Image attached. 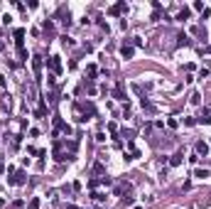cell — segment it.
<instances>
[{
  "mask_svg": "<svg viewBox=\"0 0 211 209\" xmlns=\"http://www.w3.org/2000/svg\"><path fill=\"white\" fill-rule=\"evenodd\" d=\"M177 39H179V44H189V37H187V35H179Z\"/></svg>",
  "mask_w": 211,
  "mask_h": 209,
  "instance_id": "5bb4252c",
  "label": "cell"
},
{
  "mask_svg": "<svg viewBox=\"0 0 211 209\" xmlns=\"http://www.w3.org/2000/svg\"><path fill=\"white\" fill-rule=\"evenodd\" d=\"M17 54H20L22 62H27V49H25V47H17Z\"/></svg>",
  "mask_w": 211,
  "mask_h": 209,
  "instance_id": "8fae6325",
  "label": "cell"
},
{
  "mask_svg": "<svg viewBox=\"0 0 211 209\" xmlns=\"http://www.w3.org/2000/svg\"><path fill=\"white\" fill-rule=\"evenodd\" d=\"M113 99H118V101H125V91H123V86H120V84L113 89Z\"/></svg>",
  "mask_w": 211,
  "mask_h": 209,
  "instance_id": "277c9868",
  "label": "cell"
},
{
  "mask_svg": "<svg viewBox=\"0 0 211 209\" xmlns=\"http://www.w3.org/2000/svg\"><path fill=\"white\" fill-rule=\"evenodd\" d=\"M5 170H7V167H5V160H2V158H0V175L5 172Z\"/></svg>",
  "mask_w": 211,
  "mask_h": 209,
  "instance_id": "2e32d148",
  "label": "cell"
},
{
  "mask_svg": "<svg viewBox=\"0 0 211 209\" xmlns=\"http://www.w3.org/2000/svg\"><path fill=\"white\" fill-rule=\"evenodd\" d=\"M133 209H142V207H133Z\"/></svg>",
  "mask_w": 211,
  "mask_h": 209,
  "instance_id": "ac0fdd59",
  "label": "cell"
},
{
  "mask_svg": "<svg viewBox=\"0 0 211 209\" xmlns=\"http://www.w3.org/2000/svg\"><path fill=\"white\" fill-rule=\"evenodd\" d=\"M32 67H35V71L42 69V62H39V57H35V62H32Z\"/></svg>",
  "mask_w": 211,
  "mask_h": 209,
  "instance_id": "4fadbf2b",
  "label": "cell"
},
{
  "mask_svg": "<svg viewBox=\"0 0 211 209\" xmlns=\"http://www.w3.org/2000/svg\"><path fill=\"white\" fill-rule=\"evenodd\" d=\"M194 175H196V177H201V180H204V177H209V172H206V170H201V167H199V170H194Z\"/></svg>",
  "mask_w": 211,
  "mask_h": 209,
  "instance_id": "7c38bea8",
  "label": "cell"
},
{
  "mask_svg": "<svg viewBox=\"0 0 211 209\" xmlns=\"http://www.w3.org/2000/svg\"><path fill=\"white\" fill-rule=\"evenodd\" d=\"M96 74H98V71H96V67L91 64V67H88V76H91V79H96Z\"/></svg>",
  "mask_w": 211,
  "mask_h": 209,
  "instance_id": "9a60e30c",
  "label": "cell"
},
{
  "mask_svg": "<svg viewBox=\"0 0 211 209\" xmlns=\"http://www.w3.org/2000/svg\"><path fill=\"white\" fill-rule=\"evenodd\" d=\"M123 12H128V5H125V2H115V5L108 7V15H110V17H118V15H123Z\"/></svg>",
  "mask_w": 211,
  "mask_h": 209,
  "instance_id": "6da1fadb",
  "label": "cell"
},
{
  "mask_svg": "<svg viewBox=\"0 0 211 209\" xmlns=\"http://www.w3.org/2000/svg\"><path fill=\"white\" fill-rule=\"evenodd\" d=\"M196 123H204V126H209V123H211V116L206 113V111H204V113L199 116V121H196Z\"/></svg>",
  "mask_w": 211,
  "mask_h": 209,
  "instance_id": "9c48e42d",
  "label": "cell"
},
{
  "mask_svg": "<svg viewBox=\"0 0 211 209\" xmlns=\"http://www.w3.org/2000/svg\"><path fill=\"white\" fill-rule=\"evenodd\" d=\"M64 209H76V207H74V204H64Z\"/></svg>",
  "mask_w": 211,
  "mask_h": 209,
  "instance_id": "e0dca14e",
  "label": "cell"
},
{
  "mask_svg": "<svg viewBox=\"0 0 211 209\" xmlns=\"http://www.w3.org/2000/svg\"><path fill=\"white\" fill-rule=\"evenodd\" d=\"M189 15H192V12H189V7H182V10H179V15H177V20H179V22H184V20H189Z\"/></svg>",
  "mask_w": 211,
  "mask_h": 209,
  "instance_id": "8992f818",
  "label": "cell"
},
{
  "mask_svg": "<svg viewBox=\"0 0 211 209\" xmlns=\"http://www.w3.org/2000/svg\"><path fill=\"white\" fill-rule=\"evenodd\" d=\"M170 165H172V167H177V165H182V153H177V155H172Z\"/></svg>",
  "mask_w": 211,
  "mask_h": 209,
  "instance_id": "30bf717a",
  "label": "cell"
},
{
  "mask_svg": "<svg viewBox=\"0 0 211 209\" xmlns=\"http://www.w3.org/2000/svg\"><path fill=\"white\" fill-rule=\"evenodd\" d=\"M206 153H209V143L199 140V143H196V155H206Z\"/></svg>",
  "mask_w": 211,
  "mask_h": 209,
  "instance_id": "5b68a950",
  "label": "cell"
},
{
  "mask_svg": "<svg viewBox=\"0 0 211 209\" xmlns=\"http://www.w3.org/2000/svg\"><path fill=\"white\" fill-rule=\"evenodd\" d=\"M39 204H42V202H39V197H32V199L27 202V209H39Z\"/></svg>",
  "mask_w": 211,
  "mask_h": 209,
  "instance_id": "ba28073f",
  "label": "cell"
},
{
  "mask_svg": "<svg viewBox=\"0 0 211 209\" xmlns=\"http://www.w3.org/2000/svg\"><path fill=\"white\" fill-rule=\"evenodd\" d=\"M47 67L52 69V74H59V71H62V62H59V57H49V59H47Z\"/></svg>",
  "mask_w": 211,
  "mask_h": 209,
  "instance_id": "7a4b0ae2",
  "label": "cell"
},
{
  "mask_svg": "<svg viewBox=\"0 0 211 209\" xmlns=\"http://www.w3.org/2000/svg\"><path fill=\"white\" fill-rule=\"evenodd\" d=\"M25 180H27V177H25V172L20 170V172H15V177H10L7 182H10V185H25Z\"/></svg>",
  "mask_w": 211,
  "mask_h": 209,
  "instance_id": "3957f363",
  "label": "cell"
},
{
  "mask_svg": "<svg viewBox=\"0 0 211 209\" xmlns=\"http://www.w3.org/2000/svg\"><path fill=\"white\" fill-rule=\"evenodd\" d=\"M120 54H123L125 59H130V57H133V47H130V44H123V47H120Z\"/></svg>",
  "mask_w": 211,
  "mask_h": 209,
  "instance_id": "52a82bcc",
  "label": "cell"
}]
</instances>
